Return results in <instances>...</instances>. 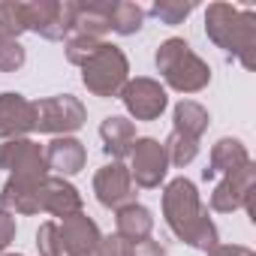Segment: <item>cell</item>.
<instances>
[{"instance_id": "cell-30", "label": "cell", "mask_w": 256, "mask_h": 256, "mask_svg": "<svg viewBox=\"0 0 256 256\" xmlns=\"http://www.w3.org/2000/svg\"><path fill=\"white\" fill-rule=\"evenodd\" d=\"M16 241V217L0 211V256L6 253V247Z\"/></svg>"}, {"instance_id": "cell-15", "label": "cell", "mask_w": 256, "mask_h": 256, "mask_svg": "<svg viewBox=\"0 0 256 256\" xmlns=\"http://www.w3.org/2000/svg\"><path fill=\"white\" fill-rule=\"evenodd\" d=\"M42 154H46V169L54 172L58 178L78 175L84 169V163H88V151L76 136H54L42 148Z\"/></svg>"}, {"instance_id": "cell-25", "label": "cell", "mask_w": 256, "mask_h": 256, "mask_svg": "<svg viewBox=\"0 0 256 256\" xmlns=\"http://www.w3.org/2000/svg\"><path fill=\"white\" fill-rule=\"evenodd\" d=\"M24 30H28L24 4H18V0H4V4H0V34L10 36V40H18Z\"/></svg>"}, {"instance_id": "cell-12", "label": "cell", "mask_w": 256, "mask_h": 256, "mask_svg": "<svg viewBox=\"0 0 256 256\" xmlns=\"http://www.w3.org/2000/svg\"><path fill=\"white\" fill-rule=\"evenodd\" d=\"M94 196L102 208H124L133 202V178H130V169H126L124 163L112 160L106 163L96 175H94Z\"/></svg>"}, {"instance_id": "cell-19", "label": "cell", "mask_w": 256, "mask_h": 256, "mask_svg": "<svg viewBox=\"0 0 256 256\" xmlns=\"http://www.w3.org/2000/svg\"><path fill=\"white\" fill-rule=\"evenodd\" d=\"M154 232V214L151 208L139 205V202H130L114 211V235L126 238V241H145L151 238Z\"/></svg>"}, {"instance_id": "cell-17", "label": "cell", "mask_w": 256, "mask_h": 256, "mask_svg": "<svg viewBox=\"0 0 256 256\" xmlns=\"http://www.w3.org/2000/svg\"><path fill=\"white\" fill-rule=\"evenodd\" d=\"M247 163H250V151H247V145H244L241 139H235V136H223V139L214 142V148H211V160H208V169H202V178L211 181L217 172L232 175V172H238V169L247 166Z\"/></svg>"}, {"instance_id": "cell-3", "label": "cell", "mask_w": 256, "mask_h": 256, "mask_svg": "<svg viewBox=\"0 0 256 256\" xmlns=\"http://www.w3.org/2000/svg\"><path fill=\"white\" fill-rule=\"evenodd\" d=\"M154 64H157L163 82L178 94H199V90H205L211 84V66L181 36L163 40L157 46Z\"/></svg>"}, {"instance_id": "cell-23", "label": "cell", "mask_w": 256, "mask_h": 256, "mask_svg": "<svg viewBox=\"0 0 256 256\" xmlns=\"http://www.w3.org/2000/svg\"><path fill=\"white\" fill-rule=\"evenodd\" d=\"M96 256H166V250L157 241H151V238H145V241H126L120 235H102Z\"/></svg>"}, {"instance_id": "cell-9", "label": "cell", "mask_w": 256, "mask_h": 256, "mask_svg": "<svg viewBox=\"0 0 256 256\" xmlns=\"http://www.w3.org/2000/svg\"><path fill=\"white\" fill-rule=\"evenodd\" d=\"M36 130V102L24 94L4 90L0 94V142L28 139Z\"/></svg>"}, {"instance_id": "cell-20", "label": "cell", "mask_w": 256, "mask_h": 256, "mask_svg": "<svg viewBox=\"0 0 256 256\" xmlns=\"http://www.w3.org/2000/svg\"><path fill=\"white\" fill-rule=\"evenodd\" d=\"M108 4L112 0H88V4H76V28L72 34L102 40L108 34Z\"/></svg>"}, {"instance_id": "cell-29", "label": "cell", "mask_w": 256, "mask_h": 256, "mask_svg": "<svg viewBox=\"0 0 256 256\" xmlns=\"http://www.w3.org/2000/svg\"><path fill=\"white\" fill-rule=\"evenodd\" d=\"M36 247H40V256H64L58 220H46V223L36 229Z\"/></svg>"}, {"instance_id": "cell-10", "label": "cell", "mask_w": 256, "mask_h": 256, "mask_svg": "<svg viewBox=\"0 0 256 256\" xmlns=\"http://www.w3.org/2000/svg\"><path fill=\"white\" fill-rule=\"evenodd\" d=\"M0 169L18 178H46V154L34 139H10L0 142Z\"/></svg>"}, {"instance_id": "cell-16", "label": "cell", "mask_w": 256, "mask_h": 256, "mask_svg": "<svg viewBox=\"0 0 256 256\" xmlns=\"http://www.w3.org/2000/svg\"><path fill=\"white\" fill-rule=\"evenodd\" d=\"M40 202H42V211H46V214L60 217V220H66V217L84 211V199H82V193H78L66 178H58V175H48V178L42 181Z\"/></svg>"}, {"instance_id": "cell-28", "label": "cell", "mask_w": 256, "mask_h": 256, "mask_svg": "<svg viewBox=\"0 0 256 256\" xmlns=\"http://www.w3.org/2000/svg\"><path fill=\"white\" fill-rule=\"evenodd\" d=\"M28 60V52L18 40H10L0 34V72H18Z\"/></svg>"}, {"instance_id": "cell-5", "label": "cell", "mask_w": 256, "mask_h": 256, "mask_svg": "<svg viewBox=\"0 0 256 256\" xmlns=\"http://www.w3.org/2000/svg\"><path fill=\"white\" fill-rule=\"evenodd\" d=\"M24 22L28 30H34L36 36L60 42L76 28V4L72 0H30L24 4Z\"/></svg>"}, {"instance_id": "cell-1", "label": "cell", "mask_w": 256, "mask_h": 256, "mask_svg": "<svg viewBox=\"0 0 256 256\" xmlns=\"http://www.w3.org/2000/svg\"><path fill=\"white\" fill-rule=\"evenodd\" d=\"M163 217L172 235L196 250H211L220 244V232L208 217V208L199 199V190L190 178H172L163 190Z\"/></svg>"}, {"instance_id": "cell-7", "label": "cell", "mask_w": 256, "mask_h": 256, "mask_svg": "<svg viewBox=\"0 0 256 256\" xmlns=\"http://www.w3.org/2000/svg\"><path fill=\"white\" fill-rule=\"evenodd\" d=\"M120 102L126 108L133 120H157L166 106H169V96H166V88L157 82V78H148V76H136L124 84L120 90Z\"/></svg>"}, {"instance_id": "cell-32", "label": "cell", "mask_w": 256, "mask_h": 256, "mask_svg": "<svg viewBox=\"0 0 256 256\" xmlns=\"http://www.w3.org/2000/svg\"><path fill=\"white\" fill-rule=\"evenodd\" d=\"M4 256H24V253H4Z\"/></svg>"}, {"instance_id": "cell-8", "label": "cell", "mask_w": 256, "mask_h": 256, "mask_svg": "<svg viewBox=\"0 0 256 256\" xmlns=\"http://www.w3.org/2000/svg\"><path fill=\"white\" fill-rule=\"evenodd\" d=\"M166 172H169L166 148L151 136L136 139L133 151H130V178H133V184L142 187V190H157L163 184Z\"/></svg>"}, {"instance_id": "cell-31", "label": "cell", "mask_w": 256, "mask_h": 256, "mask_svg": "<svg viewBox=\"0 0 256 256\" xmlns=\"http://www.w3.org/2000/svg\"><path fill=\"white\" fill-rule=\"evenodd\" d=\"M205 256H256V253L250 247H244V244H217Z\"/></svg>"}, {"instance_id": "cell-4", "label": "cell", "mask_w": 256, "mask_h": 256, "mask_svg": "<svg viewBox=\"0 0 256 256\" xmlns=\"http://www.w3.org/2000/svg\"><path fill=\"white\" fill-rule=\"evenodd\" d=\"M126 82H130V60H126V54L112 42H102L82 64V84L100 100L120 96Z\"/></svg>"}, {"instance_id": "cell-27", "label": "cell", "mask_w": 256, "mask_h": 256, "mask_svg": "<svg viewBox=\"0 0 256 256\" xmlns=\"http://www.w3.org/2000/svg\"><path fill=\"white\" fill-rule=\"evenodd\" d=\"M100 46H102V40H90V36H82V34H70L64 40V52H66V60L72 66H82Z\"/></svg>"}, {"instance_id": "cell-22", "label": "cell", "mask_w": 256, "mask_h": 256, "mask_svg": "<svg viewBox=\"0 0 256 256\" xmlns=\"http://www.w3.org/2000/svg\"><path fill=\"white\" fill-rule=\"evenodd\" d=\"M145 24V10L133 0H112L108 4V30L118 36H133Z\"/></svg>"}, {"instance_id": "cell-11", "label": "cell", "mask_w": 256, "mask_h": 256, "mask_svg": "<svg viewBox=\"0 0 256 256\" xmlns=\"http://www.w3.org/2000/svg\"><path fill=\"white\" fill-rule=\"evenodd\" d=\"M253 196H256V163L250 160L247 166H241L238 172L226 175L214 187V193H211V211L232 214V211L244 208Z\"/></svg>"}, {"instance_id": "cell-6", "label": "cell", "mask_w": 256, "mask_h": 256, "mask_svg": "<svg viewBox=\"0 0 256 256\" xmlns=\"http://www.w3.org/2000/svg\"><path fill=\"white\" fill-rule=\"evenodd\" d=\"M84 120H88V108L72 94H58V96H46L36 102V130L40 133L70 136L82 130Z\"/></svg>"}, {"instance_id": "cell-24", "label": "cell", "mask_w": 256, "mask_h": 256, "mask_svg": "<svg viewBox=\"0 0 256 256\" xmlns=\"http://www.w3.org/2000/svg\"><path fill=\"white\" fill-rule=\"evenodd\" d=\"M163 148H166L169 166L184 169V166H190V163L196 160V154H199V139H190V136H184V133L172 130V133H169V139L163 142Z\"/></svg>"}, {"instance_id": "cell-13", "label": "cell", "mask_w": 256, "mask_h": 256, "mask_svg": "<svg viewBox=\"0 0 256 256\" xmlns=\"http://www.w3.org/2000/svg\"><path fill=\"white\" fill-rule=\"evenodd\" d=\"M58 232H60L64 256H96L100 241H102L100 226L84 211L82 214H72L66 220H58Z\"/></svg>"}, {"instance_id": "cell-21", "label": "cell", "mask_w": 256, "mask_h": 256, "mask_svg": "<svg viewBox=\"0 0 256 256\" xmlns=\"http://www.w3.org/2000/svg\"><path fill=\"white\" fill-rule=\"evenodd\" d=\"M172 120H175L172 130H178V133H184L190 139H202V133L208 130V124H211V114H208V108L202 102L181 100L175 106V112H172Z\"/></svg>"}, {"instance_id": "cell-2", "label": "cell", "mask_w": 256, "mask_h": 256, "mask_svg": "<svg viewBox=\"0 0 256 256\" xmlns=\"http://www.w3.org/2000/svg\"><path fill=\"white\" fill-rule=\"evenodd\" d=\"M205 34L217 48H223L226 54H235L244 70L256 66V12L253 10H238L232 4H211L205 10Z\"/></svg>"}, {"instance_id": "cell-14", "label": "cell", "mask_w": 256, "mask_h": 256, "mask_svg": "<svg viewBox=\"0 0 256 256\" xmlns=\"http://www.w3.org/2000/svg\"><path fill=\"white\" fill-rule=\"evenodd\" d=\"M48 178V175H46ZM46 178H18V175H10V181L0 190V211L6 214H40L42 211V202H40V190H42V181Z\"/></svg>"}, {"instance_id": "cell-26", "label": "cell", "mask_w": 256, "mask_h": 256, "mask_svg": "<svg viewBox=\"0 0 256 256\" xmlns=\"http://www.w3.org/2000/svg\"><path fill=\"white\" fill-rule=\"evenodd\" d=\"M193 10H196L193 0H157V4L151 6V16L160 18V24L175 28V24H184V18H187Z\"/></svg>"}, {"instance_id": "cell-18", "label": "cell", "mask_w": 256, "mask_h": 256, "mask_svg": "<svg viewBox=\"0 0 256 256\" xmlns=\"http://www.w3.org/2000/svg\"><path fill=\"white\" fill-rule=\"evenodd\" d=\"M100 139H102V151L112 157V160H124L130 157L133 151V142H136V124L126 120L120 114H108L102 124H100Z\"/></svg>"}]
</instances>
